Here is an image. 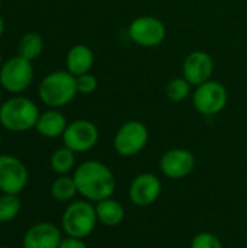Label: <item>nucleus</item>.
I'll return each instance as SVG.
<instances>
[{
  "label": "nucleus",
  "instance_id": "nucleus-1",
  "mask_svg": "<svg viewBox=\"0 0 247 248\" xmlns=\"http://www.w3.org/2000/svg\"><path fill=\"white\" fill-rule=\"evenodd\" d=\"M77 192L89 202L98 203L112 198L116 190V179L114 171L102 161L87 160L82 163L73 174Z\"/></svg>",
  "mask_w": 247,
  "mask_h": 248
},
{
  "label": "nucleus",
  "instance_id": "nucleus-2",
  "mask_svg": "<svg viewBox=\"0 0 247 248\" xmlns=\"http://www.w3.org/2000/svg\"><path fill=\"white\" fill-rule=\"evenodd\" d=\"M41 112L33 100L16 94L0 105V125L10 132L35 129Z\"/></svg>",
  "mask_w": 247,
  "mask_h": 248
},
{
  "label": "nucleus",
  "instance_id": "nucleus-3",
  "mask_svg": "<svg viewBox=\"0 0 247 248\" xmlns=\"http://www.w3.org/2000/svg\"><path fill=\"white\" fill-rule=\"evenodd\" d=\"M41 102L49 109H60L67 106L79 93L76 87V77L66 71H52L47 74L38 87Z\"/></svg>",
  "mask_w": 247,
  "mask_h": 248
},
{
  "label": "nucleus",
  "instance_id": "nucleus-4",
  "mask_svg": "<svg viewBox=\"0 0 247 248\" xmlns=\"http://www.w3.org/2000/svg\"><path fill=\"white\" fill-rule=\"evenodd\" d=\"M98 225L95 205L89 201H76L70 203L61 217V227L67 237L86 238Z\"/></svg>",
  "mask_w": 247,
  "mask_h": 248
},
{
  "label": "nucleus",
  "instance_id": "nucleus-5",
  "mask_svg": "<svg viewBox=\"0 0 247 248\" xmlns=\"http://www.w3.org/2000/svg\"><path fill=\"white\" fill-rule=\"evenodd\" d=\"M229 102V92L224 84L217 80H208L195 87L192 93V105L195 110L204 116H215L224 110Z\"/></svg>",
  "mask_w": 247,
  "mask_h": 248
},
{
  "label": "nucleus",
  "instance_id": "nucleus-6",
  "mask_svg": "<svg viewBox=\"0 0 247 248\" xmlns=\"http://www.w3.org/2000/svg\"><path fill=\"white\" fill-rule=\"evenodd\" d=\"M148 128L140 121H128L122 124L114 135V150L121 157H134L140 154L148 144Z\"/></svg>",
  "mask_w": 247,
  "mask_h": 248
},
{
  "label": "nucleus",
  "instance_id": "nucleus-7",
  "mask_svg": "<svg viewBox=\"0 0 247 248\" xmlns=\"http://www.w3.org/2000/svg\"><path fill=\"white\" fill-rule=\"evenodd\" d=\"M32 80V61H28L20 55L10 57L0 67V86L12 94H19L28 90Z\"/></svg>",
  "mask_w": 247,
  "mask_h": 248
},
{
  "label": "nucleus",
  "instance_id": "nucleus-8",
  "mask_svg": "<svg viewBox=\"0 0 247 248\" xmlns=\"http://www.w3.org/2000/svg\"><path fill=\"white\" fill-rule=\"evenodd\" d=\"M166 25L156 16H138L128 25V38L138 46L154 48L166 39Z\"/></svg>",
  "mask_w": 247,
  "mask_h": 248
},
{
  "label": "nucleus",
  "instance_id": "nucleus-9",
  "mask_svg": "<svg viewBox=\"0 0 247 248\" xmlns=\"http://www.w3.org/2000/svg\"><path fill=\"white\" fill-rule=\"evenodd\" d=\"M64 147L74 153H87L99 141L98 126L87 119H77L67 125L63 134Z\"/></svg>",
  "mask_w": 247,
  "mask_h": 248
},
{
  "label": "nucleus",
  "instance_id": "nucleus-10",
  "mask_svg": "<svg viewBox=\"0 0 247 248\" xmlns=\"http://www.w3.org/2000/svg\"><path fill=\"white\" fill-rule=\"evenodd\" d=\"M28 180V169L19 158L9 154L0 155V192L19 195L26 187Z\"/></svg>",
  "mask_w": 247,
  "mask_h": 248
},
{
  "label": "nucleus",
  "instance_id": "nucleus-11",
  "mask_svg": "<svg viewBox=\"0 0 247 248\" xmlns=\"http://www.w3.org/2000/svg\"><path fill=\"white\" fill-rule=\"evenodd\" d=\"M197 166V158L192 151L186 148H170L159 161L162 174L172 180H181L188 177Z\"/></svg>",
  "mask_w": 247,
  "mask_h": 248
},
{
  "label": "nucleus",
  "instance_id": "nucleus-12",
  "mask_svg": "<svg viewBox=\"0 0 247 248\" xmlns=\"http://www.w3.org/2000/svg\"><path fill=\"white\" fill-rule=\"evenodd\" d=\"M162 195V182L153 173H141L132 179L128 187V198L137 208H148Z\"/></svg>",
  "mask_w": 247,
  "mask_h": 248
},
{
  "label": "nucleus",
  "instance_id": "nucleus-13",
  "mask_svg": "<svg viewBox=\"0 0 247 248\" xmlns=\"http://www.w3.org/2000/svg\"><path fill=\"white\" fill-rule=\"evenodd\" d=\"M214 73V60L205 51H192L182 62V77L192 86H199L211 80Z\"/></svg>",
  "mask_w": 247,
  "mask_h": 248
},
{
  "label": "nucleus",
  "instance_id": "nucleus-14",
  "mask_svg": "<svg viewBox=\"0 0 247 248\" xmlns=\"http://www.w3.org/2000/svg\"><path fill=\"white\" fill-rule=\"evenodd\" d=\"M63 240L61 231L51 222H38L23 235V248H58Z\"/></svg>",
  "mask_w": 247,
  "mask_h": 248
},
{
  "label": "nucleus",
  "instance_id": "nucleus-15",
  "mask_svg": "<svg viewBox=\"0 0 247 248\" xmlns=\"http://www.w3.org/2000/svg\"><path fill=\"white\" fill-rule=\"evenodd\" d=\"M95 64V52L84 44L73 45L66 55V68L74 77L90 73Z\"/></svg>",
  "mask_w": 247,
  "mask_h": 248
},
{
  "label": "nucleus",
  "instance_id": "nucleus-16",
  "mask_svg": "<svg viewBox=\"0 0 247 248\" xmlns=\"http://www.w3.org/2000/svg\"><path fill=\"white\" fill-rule=\"evenodd\" d=\"M68 122L63 112L58 109H48L39 115L35 131L45 138H58L63 137Z\"/></svg>",
  "mask_w": 247,
  "mask_h": 248
},
{
  "label": "nucleus",
  "instance_id": "nucleus-17",
  "mask_svg": "<svg viewBox=\"0 0 247 248\" xmlns=\"http://www.w3.org/2000/svg\"><path fill=\"white\" fill-rule=\"evenodd\" d=\"M95 209H96L98 222H100L105 227H109V228L118 227L125 219L124 205L114 198H108L95 203Z\"/></svg>",
  "mask_w": 247,
  "mask_h": 248
},
{
  "label": "nucleus",
  "instance_id": "nucleus-18",
  "mask_svg": "<svg viewBox=\"0 0 247 248\" xmlns=\"http://www.w3.org/2000/svg\"><path fill=\"white\" fill-rule=\"evenodd\" d=\"M44 51V39L38 32H26L17 42V55L28 61L36 60Z\"/></svg>",
  "mask_w": 247,
  "mask_h": 248
},
{
  "label": "nucleus",
  "instance_id": "nucleus-19",
  "mask_svg": "<svg viewBox=\"0 0 247 248\" xmlns=\"http://www.w3.org/2000/svg\"><path fill=\"white\" fill-rule=\"evenodd\" d=\"M76 153L71 151L70 148L67 147H61V148H57L52 154H51V158H49V164H51V169L60 174V176H66L67 173H70L73 169H74V164H76Z\"/></svg>",
  "mask_w": 247,
  "mask_h": 248
},
{
  "label": "nucleus",
  "instance_id": "nucleus-20",
  "mask_svg": "<svg viewBox=\"0 0 247 248\" xmlns=\"http://www.w3.org/2000/svg\"><path fill=\"white\" fill-rule=\"evenodd\" d=\"M77 186L73 177L60 176L51 185V196L58 202H68L77 195Z\"/></svg>",
  "mask_w": 247,
  "mask_h": 248
},
{
  "label": "nucleus",
  "instance_id": "nucleus-21",
  "mask_svg": "<svg viewBox=\"0 0 247 248\" xmlns=\"http://www.w3.org/2000/svg\"><path fill=\"white\" fill-rule=\"evenodd\" d=\"M191 87L192 84L185 77H175L165 86V94L170 102L181 103L191 96Z\"/></svg>",
  "mask_w": 247,
  "mask_h": 248
},
{
  "label": "nucleus",
  "instance_id": "nucleus-22",
  "mask_svg": "<svg viewBox=\"0 0 247 248\" xmlns=\"http://www.w3.org/2000/svg\"><path fill=\"white\" fill-rule=\"evenodd\" d=\"M20 211V199L17 195H6L0 196V222L7 224L12 222Z\"/></svg>",
  "mask_w": 247,
  "mask_h": 248
},
{
  "label": "nucleus",
  "instance_id": "nucleus-23",
  "mask_svg": "<svg viewBox=\"0 0 247 248\" xmlns=\"http://www.w3.org/2000/svg\"><path fill=\"white\" fill-rule=\"evenodd\" d=\"M191 248H224L221 240L210 232V231H202L194 235L191 241Z\"/></svg>",
  "mask_w": 247,
  "mask_h": 248
},
{
  "label": "nucleus",
  "instance_id": "nucleus-24",
  "mask_svg": "<svg viewBox=\"0 0 247 248\" xmlns=\"http://www.w3.org/2000/svg\"><path fill=\"white\" fill-rule=\"evenodd\" d=\"M76 87L79 94H92L98 89V77L92 73H86L76 77Z\"/></svg>",
  "mask_w": 247,
  "mask_h": 248
},
{
  "label": "nucleus",
  "instance_id": "nucleus-25",
  "mask_svg": "<svg viewBox=\"0 0 247 248\" xmlns=\"http://www.w3.org/2000/svg\"><path fill=\"white\" fill-rule=\"evenodd\" d=\"M58 248H87L86 243L82 238H74V237H67L63 238Z\"/></svg>",
  "mask_w": 247,
  "mask_h": 248
},
{
  "label": "nucleus",
  "instance_id": "nucleus-26",
  "mask_svg": "<svg viewBox=\"0 0 247 248\" xmlns=\"http://www.w3.org/2000/svg\"><path fill=\"white\" fill-rule=\"evenodd\" d=\"M4 28H6V26H4V19L0 16V38H1L3 33H4Z\"/></svg>",
  "mask_w": 247,
  "mask_h": 248
},
{
  "label": "nucleus",
  "instance_id": "nucleus-27",
  "mask_svg": "<svg viewBox=\"0 0 247 248\" xmlns=\"http://www.w3.org/2000/svg\"><path fill=\"white\" fill-rule=\"evenodd\" d=\"M1 64H3V57H1V52H0V67H1Z\"/></svg>",
  "mask_w": 247,
  "mask_h": 248
},
{
  "label": "nucleus",
  "instance_id": "nucleus-28",
  "mask_svg": "<svg viewBox=\"0 0 247 248\" xmlns=\"http://www.w3.org/2000/svg\"><path fill=\"white\" fill-rule=\"evenodd\" d=\"M0 248H9V247H0Z\"/></svg>",
  "mask_w": 247,
  "mask_h": 248
},
{
  "label": "nucleus",
  "instance_id": "nucleus-29",
  "mask_svg": "<svg viewBox=\"0 0 247 248\" xmlns=\"http://www.w3.org/2000/svg\"><path fill=\"white\" fill-rule=\"evenodd\" d=\"M0 99H1V93H0Z\"/></svg>",
  "mask_w": 247,
  "mask_h": 248
},
{
  "label": "nucleus",
  "instance_id": "nucleus-30",
  "mask_svg": "<svg viewBox=\"0 0 247 248\" xmlns=\"http://www.w3.org/2000/svg\"><path fill=\"white\" fill-rule=\"evenodd\" d=\"M0 4H1V0H0Z\"/></svg>",
  "mask_w": 247,
  "mask_h": 248
}]
</instances>
